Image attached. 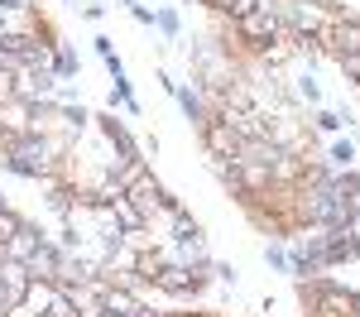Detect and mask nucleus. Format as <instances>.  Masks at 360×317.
<instances>
[{
    "instance_id": "1",
    "label": "nucleus",
    "mask_w": 360,
    "mask_h": 317,
    "mask_svg": "<svg viewBox=\"0 0 360 317\" xmlns=\"http://www.w3.org/2000/svg\"><path fill=\"white\" fill-rule=\"evenodd\" d=\"M231 34H236L240 44H250V48L259 53L264 44H274L278 34H283V25H278L274 5H259V10H250L245 20H231Z\"/></svg>"
},
{
    "instance_id": "2",
    "label": "nucleus",
    "mask_w": 360,
    "mask_h": 317,
    "mask_svg": "<svg viewBox=\"0 0 360 317\" xmlns=\"http://www.w3.org/2000/svg\"><path fill=\"white\" fill-rule=\"evenodd\" d=\"M197 140H202V154L207 159H236V149H240V135L226 125L221 115H207V125L197 130Z\"/></svg>"
},
{
    "instance_id": "3",
    "label": "nucleus",
    "mask_w": 360,
    "mask_h": 317,
    "mask_svg": "<svg viewBox=\"0 0 360 317\" xmlns=\"http://www.w3.org/2000/svg\"><path fill=\"white\" fill-rule=\"evenodd\" d=\"M63 255H68V250H63L58 240H44V245H39V250H34V255L25 259V264H29V279H49V284H58Z\"/></svg>"
},
{
    "instance_id": "4",
    "label": "nucleus",
    "mask_w": 360,
    "mask_h": 317,
    "mask_svg": "<svg viewBox=\"0 0 360 317\" xmlns=\"http://www.w3.org/2000/svg\"><path fill=\"white\" fill-rule=\"evenodd\" d=\"M44 240H49V235H44V226L25 221V226H20L15 235H10V240H5V259H20V264H25V259L34 255V250H39Z\"/></svg>"
},
{
    "instance_id": "5",
    "label": "nucleus",
    "mask_w": 360,
    "mask_h": 317,
    "mask_svg": "<svg viewBox=\"0 0 360 317\" xmlns=\"http://www.w3.org/2000/svg\"><path fill=\"white\" fill-rule=\"evenodd\" d=\"M173 96H178V106H183V115H188V120H193L197 130H202V125H207V115H212V106H207V96H202V86H188V82H178L173 86Z\"/></svg>"
},
{
    "instance_id": "6",
    "label": "nucleus",
    "mask_w": 360,
    "mask_h": 317,
    "mask_svg": "<svg viewBox=\"0 0 360 317\" xmlns=\"http://www.w3.org/2000/svg\"><path fill=\"white\" fill-rule=\"evenodd\" d=\"M125 198L135 202L139 212L149 216V226H154V212H159V198H164V188H159V178H154V173H144V178H139V183L130 188V193H125Z\"/></svg>"
},
{
    "instance_id": "7",
    "label": "nucleus",
    "mask_w": 360,
    "mask_h": 317,
    "mask_svg": "<svg viewBox=\"0 0 360 317\" xmlns=\"http://www.w3.org/2000/svg\"><path fill=\"white\" fill-rule=\"evenodd\" d=\"M0 284H5V293H10V303H20L29 288V264H20V259H0Z\"/></svg>"
},
{
    "instance_id": "8",
    "label": "nucleus",
    "mask_w": 360,
    "mask_h": 317,
    "mask_svg": "<svg viewBox=\"0 0 360 317\" xmlns=\"http://www.w3.org/2000/svg\"><path fill=\"white\" fill-rule=\"evenodd\" d=\"M0 130H5V135H29V101L10 96V101L0 106Z\"/></svg>"
},
{
    "instance_id": "9",
    "label": "nucleus",
    "mask_w": 360,
    "mask_h": 317,
    "mask_svg": "<svg viewBox=\"0 0 360 317\" xmlns=\"http://www.w3.org/2000/svg\"><path fill=\"white\" fill-rule=\"evenodd\" d=\"M236 169H240V183H245V202L264 198V193L274 188V173L264 169V164H236Z\"/></svg>"
},
{
    "instance_id": "10",
    "label": "nucleus",
    "mask_w": 360,
    "mask_h": 317,
    "mask_svg": "<svg viewBox=\"0 0 360 317\" xmlns=\"http://www.w3.org/2000/svg\"><path fill=\"white\" fill-rule=\"evenodd\" d=\"M111 212H115V221L125 226V235H135V231H149V216H144V212H139V207L125 198V193L111 202Z\"/></svg>"
},
{
    "instance_id": "11",
    "label": "nucleus",
    "mask_w": 360,
    "mask_h": 317,
    "mask_svg": "<svg viewBox=\"0 0 360 317\" xmlns=\"http://www.w3.org/2000/svg\"><path fill=\"white\" fill-rule=\"evenodd\" d=\"M86 125H91V111H82V106H58V135L77 140Z\"/></svg>"
},
{
    "instance_id": "12",
    "label": "nucleus",
    "mask_w": 360,
    "mask_h": 317,
    "mask_svg": "<svg viewBox=\"0 0 360 317\" xmlns=\"http://www.w3.org/2000/svg\"><path fill=\"white\" fill-rule=\"evenodd\" d=\"M77 53H72V44L68 39H53V72H58V82H68V77H77Z\"/></svg>"
},
{
    "instance_id": "13",
    "label": "nucleus",
    "mask_w": 360,
    "mask_h": 317,
    "mask_svg": "<svg viewBox=\"0 0 360 317\" xmlns=\"http://www.w3.org/2000/svg\"><path fill=\"white\" fill-rule=\"evenodd\" d=\"M144 173H149V159H144V154H135V159H125V164H120L111 178H115V188H120V193H130L139 178H144Z\"/></svg>"
},
{
    "instance_id": "14",
    "label": "nucleus",
    "mask_w": 360,
    "mask_h": 317,
    "mask_svg": "<svg viewBox=\"0 0 360 317\" xmlns=\"http://www.w3.org/2000/svg\"><path fill=\"white\" fill-rule=\"evenodd\" d=\"M168 221H173V240H178V245H202V240H207L202 226H197L188 212H178V216H168Z\"/></svg>"
},
{
    "instance_id": "15",
    "label": "nucleus",
    "mask_w": 360,
    "mask_h": 317,
    "mask_svg": "<svg viewBox=\"0 0 360 317\" xmlns=\"http://www.w3.org/2000/svg\"><path fill=\"white\" fill-rule=\"evenodd\" d=\"M341 125H346V115H341V111H327V106L312 111V130H317V135H336Z\"/></svg>"
},
{
    "instance_id": "16",
    "label": "nucleus",
    "mask_w": 360,
    "mask_h": 317,
    "mask_svg": "<svg viewBox=\"0 0 360 317\" xmlns=\"http://www.w3.org/2000/svg\"><path fill=\"white\" fill-rule=\"evenodd\" d=\"M327 164H332V169H351V164H356V144H351V140H332Z\"/></svg>"
},
{
    "instance_id": "17",
    "label": "nucleus",
    "mask_w": 360,
    "mask_h": 317,
    "mask_svg": "<svg viewBox=\"0 0 360 317\" xmlns=\"http://www.w3.org/2000/svg\"><path fill=\"white\" fill-rule=\"evenodd\" d=\"M293 96H298V101H307V106H322V86L312 82V72H303V77L293 82Z\"/></svg>"
},
{
    "instance_id": "18",
    "label": "nucleus",
    "mask_w": 360,
    "mask_h": 317,
    "mask_svg": "<svg viewBox=\"0 0 360 317\" xmlns=\"http://www.w3.org/2000/svg\"><path fill=\"white\" fill-rule=\"evenodd\" d=\"M154 29H159L164 39H178V34H183V20H178V10H154Z\"/></svg>"
},
{
    "instance_id": "19",
    "label": "nucleus",
    "mask_w": 360,
    "mask_h": 317,
    "mask_svg": "<svg viewBox=\"0 0 360 317\" xmlns=\"http://www.w3.org/2000/svg\"><path fill=\"white\" fill-rule=\"evenodd\" d=\"M264 264H269L274 274H288V245H283V240H269V245H264Z\"/></svg>"
},
{
    "instance_id": "20",
    "label": "nucleus",
    "mask_w": 360,
    "mask_h": 317,
    "mask_svg": "<svg viewBox=\"0 0 360 317\" xmlns=\"http://www.w3.org/2000/svg\"><path fill=\"white\" fill-rule=\"evenodd\" d=\"M20 226H25V216H20L15 207H0V245H5V240H10Z\"/></svg>"
},
{
    "instance_id": "21",
    "label": "nucleus",
    "mask_w": 360,
    "mask_h": 317,
    "mask_svg": "<svg viewBox=\"0 0 360 317\" xmlns=\"http://www.w3.org/2000/svg\"><path fill=\"white\" fill-rule=\"evenodd\" d=\"M336 67H341V72H346V82L360 91V58H356V53H346V58H336Z\"/></svg>"
},
{
    "instance_id": "22",
    "label": "nucleus",
    "mask_w": 360,
    "mask_h": 317,
    "mask_svg": "<svg viewBox=\"0 0 360 317\" xmlns=\"http://www.w3.org/2000/svg\"><path fill=\"white\" fill-rule=\"evenodd\" d=\"M259 5H264V0H226L221 15H231V20H245L250 10H259Z\"/></svg>"
},
{
    "instance_id": "23",
    "label": "nucleus",
    "mask_w": 360,
    "mask_h": 317,
    "mask_svg": "<svg viewBox=\"0 0 360 317\" xmlns=\"http://www.w3.org/2000/svg\"><path fill=\"white\" fill-rule=\"evenodd\" d=\"M212 279H217V284H240V274H236V264H217V259H212Z\"/></svg>"
},
{
    "instance_id": "24",
    "label": "nucleus",
    "mask_w": 360,
    "mask_h": 317,
    "mask_svg": "<svg viewBox=\"0 0 360 317\" xmlns=\"http://www.w3.org/2000/svg\"><path fill=\"white\" fill-rule=\"evenodd\" d=\"M10 96H15V72H10V67H0V106H5Z\"/></svg>"
},
{
    "instance_id": "25",
    "label": "nucleus",
    "mask_w": 360,
    "mask_h": 317,
    "mask_svg": "<svg viewBox=\"0 0 360 317\" xmlns=\"http://www.w3.org/2000/svg\"><path fill=\"white\" fill-rule=\"evenodd\" d=\"M91 44H96V53H101V63H106V58L115 53V39H106V34H96V39H91Z\"/></svg>"
},
{
    "instance_id": "26",
    "label": "nucleus",
    "mask_w": 360,
    "mask_h": 317,
    "mask_svg": "<svg viewBox=\"0 0 360 317\" xmlns=\"http://www.w3.org/2000/svg\"><path fill=\"white\" fill-rule=\"evenodd\" d=\"M130 15H135L139 25H149V29H154V10H149V5H130Z\"/></svg>"
},
{
    "instance_id": "27",
    "label": "nucleus",
    "mask_w": 360,
    "mask_h": 317,
    "mask_svg": "<svg viewBox=\"0 0 360 317\" xmlns=\"http://www.w3.org/2000/svg\"><path fill=\"white\" fill-rule=\"evenodd\" d=\"M5 317H39V313H29L25 303H10V308H5Z\"/></svg>"
},
{
    "instance_id": "28",
    "label": "nucleus",
    "mask_w": 360,
    "mask_h": 317,
    "mask_svg": "<svg viewBox=\"0 0 360 317\" xmlns=\"http://www.w3.org/2000/svg\"><path fill=\"white\" fill-rule=\"evenodd\" d=\"M15 10H25V0H0V15H15Z\"/></svg>"
},
{
    "instance_id": "29",
    "label": "nucleus",
    "mask_w": 360,
    "mask_h": 317,
    "mask_svg": "<svg viewBox=\"0 0 360 317\" xmlns=\"http://www.w3.org/2000/svg\"><path fill=\"white\" fill-rule=\"evenodd\" d=\"M351 317H360V293H351Z\"/></svg>"
},
{
    "instance_id": "30",
    "label": "nucleus",
    "mask_w": 360,
    "mask_h": 317,
    "mask_svg": "<svg viewBox=\"0 0 360 317\" xmlns=\"http://www.w3.org/2000/svg\"><path fill=\"white\" fill-rule=\"evenodd\" d=\"M5 308H10V293H5V284H0V313H5Z\"/></svg>"
},
{
    "instance_id": "31",
    "label": "nucleus",
    "mask_w": 360,
    "mask_h": 317,
    "mask_svg": "<svg viewBox=\"0 0 360 317\" xmlns=\"http://www.w3.org/2000/svg\"><path fill=\"white\" fill-rule=\"evenodd\" d=\"M202 5H212V10H217V15H221V10H226V0H202Z\"/></svg>"
},
{
    "instance_id": "32",
    "label": "nucleus",
    "mask_w": 360,
    "mask_h": 317,
    "mask_svg": "<svg viewBox=\"0 0 360 317\" xmlns=\"http://www.w3.org/2000/svg\"><path fill=\"white\" fill-rule=\"evenodd\" d=\"M96 317H125V313H106V308H101V313H96Z\"/></svg>"
},
{
    "instance_id": "33",
    "label": "nucleus",
    "mask_w": 360,
    "mask_h": 317,
    "mask_svg": "<svg viewBox=\"0 0 360 317\" xmlns=\"http://www.w3.org/2000/svg\"><path fill=\"white\" fill-rule=\"evenodd\" d=\"M115 5H139V0H115Z\"/></svg>"
},
{
    "instance_id": "34",
    "label": "nucleus",
    "mask_w": 360,
    "mask_h": 317,
    "mask_svg": "<svg viewBox=\"0 0 360 317\" xmlns=\"http://www.w3.org/2000/svg\"><path fill=\"white\" fill-rule=\"evenodd\" d=\"M188 5H202V0H188Z\"/></svg>"
},
{
    "instance_id": "35",
    "label": "nucleus",
    "mask_w": 360,
    "mask_h": 317,
    "mask_svg": "<svg viewBox=\"0 0 360 317\" xmlns=\"http://www.w3.org/2000/svg\"><path fill=\"white\" fill-rule=\"evenodd\" d=\"M0 207H10V202H5V198H0Z\"/></svg>"
},
{
    "instance_id": "36",
    "label": "nucleus",
    "mask_w": 360,
    "mask_h": 317,
    "mask_svg": "<svg viewBox=\"0 0 360 317\" xmlns=\"http://www.w3.org/2000/svg\"><path fill=\"white\" fill-rule=\"evenodd\" d=\"M0 317H5V313H0Z\"/></svg>"
}]
</instances>
